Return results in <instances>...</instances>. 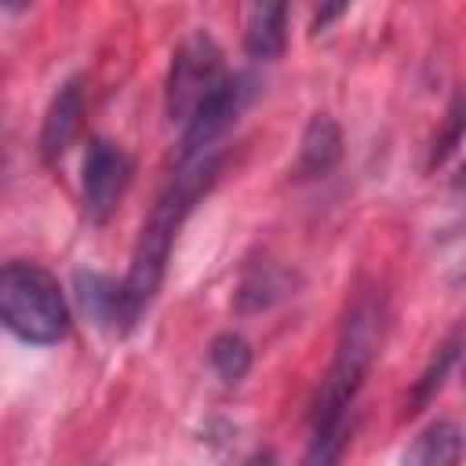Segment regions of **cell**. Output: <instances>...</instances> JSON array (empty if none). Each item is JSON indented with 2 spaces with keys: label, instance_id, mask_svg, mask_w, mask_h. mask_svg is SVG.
<instances>
[{
  "label": "cell",
  "instance_id": "cell-4",
  "mask_svg": "<svg viewBox=\"0 0 466 466\" xmlns=\"http://www.w3.org/2000/svg\"><path fill=\"white\" fill-rule=\"evenodd\" d=\"M226 62L218 44L211 40V33H189L167 66V80H164V109L171 120L186 124L193 116V109L226 80Z\"/></svg>",
  "mask_w": 466,
  "mask_h": 466
},
{
  "label": "cell",
  "instance_id": "cell-13",
  "mask_svg": "<svg viewBox=\"0 0 466 466\" xmlns=\"http://www.w3.org/2000/svg\"><path fill=\"white\" fill-rule=\"evenodd\" d=\"M455 357H459V331H451V335H448V342L437 350V357L430 360V368H426V371H422V379L415 382V390H411V411H419L426 400H433V397H437V390L444 386V375L451 371Z\"/></svg>",
  "mask_w": 466,
  "mask_h": 466
},
{
  "label": "cell",
  "instance_id": "cell-9",
  "mask_svg": "<svg viewBox=\"0 0 466 466\" xmlns=\"http://www.w3.org/2000/svg\"><path fill=\"white\" fill-rule=\"evenodd\" d=\"M288 44V7L284 4H258L248 15V29H244V51L255 62H273L280 58Z\"/></svg>",
  "mask_w": 466,
  "mask_h": 466
},
{
  "label": "cell",
  "instance_id": "cell-7",
  "mask_svg": "<svg viewBox=\"0 0 466 466\" xmlns=\"http://www.w3.org/2000/svg\"><path fill=\"white\" fill-rule=\"evenodd\" d=\"M80 124H84V84H80V76H73V80H66L55 91V98H51V106L44 113V124H40V157L44 160H58L73 146Z\"/></svg>",
  "mask_w": 466,
  "mask_h": 466
},
{
  "label": "cell",
  "instance_id": "cell-14",
  "mask_svg": "<svg viewBox=\"0 0 466 466\" xmlns=\"http://www.w3.org/2000/svg\"><path fill=\"white\" fill-rule=\"evenodd\" d=\"M459 138H462V106H459V98H455V106H451V113H448V131H444V135L437 138V146H433V164H444L448 153H455Z\"/></svg>",
  "mask_w": 466,
  "mask_h": 466
},
{
  "label": "cell",
  "instance_id": "cell-3",
  "mask_svg": "<svg viewBox=\"0 0 466 466\" xmlns=\"http://www.w3.org/2000/svg\"><path fill=\"white\" fill-rule=\"evenodd\" d=\"M0 328L25 346H55L69 331V302L62 284L40 262L0 266Z\"/></svg>",
  "mask_w": 466,
  "mask_h": 466
},
{
  "label": "cell",
  "instance_id": "cell-5",
  "mask_svg": "<svg viewBox=\"0 0 466 466\" xmlns=\"http://www.w3.org/2000/svg\"><path fill=\"white\" fill-rule=\"evenodd\" d=\"M131 171H135V164L116 142H109V138H91L87 142L80 197H84V215L91 222H106L116 211L120 197L127 193Z\"/></svg>",
  "mask_w": 466,
  "mask_h": 466
},
{
  "label": "cell",
  "instance_id": "cell-10",
  "mask_svg": "<svg viewBox=\"0 0 466 466\" xmlns=\"http://www.w3.org/2000/svg\"><path fill=\"white\" fill-rule=\"evenodd\" d=\"M291 273L280 269L277 262H258L244 273L240 280V291H237V309L240 313H255V309H266L273 306L277 299H284L291 291Z\"/></svg>",
  "mask_w": 466,
  "mask_h": 466
},
{
  "label": "cell",
  "instance_id": "cell-1",
  "mask_svg": "<svg viewBox=\"0 0 466 466\" xmlns=\"http://www.w3.org/2000/svg\"><path fill=\"white\" fill-rule=\"evenodd\" d=\"M379 342H382V302L375 295H360L342 320L335 360L317 390L302 466H339L342 462V451L353 433L350 415H353V404H357L364 379L375 364Z\"/></svg>",
  "mask_w": 466,
  "mask_h": 466
},
{
  "label": "cell",
  "instance_id": "cell-6",
  "mask_svg": "<svg viewBox=\"0 0 466 466\" xmlns=\"http://www.w3.org/2000/svg\"><path fill=\"white\" fill-rule=\"evenodd\" d=\"M244 102H248V80L229 73V76L193 109V116L182 124V160L200 157V153H211L215 142L229 131V124L237 120V113L244 109Z\"/></svg>",
  "mask_w": 466,
  "mask_h": 466
},
{
  "label": "cell",
  "instance_id": "cell-11",
  "mask_svg": "<svg viewBox=\"0 0 466 466\" xmlns=\"http://www.w3.org/2000/svg\"><path fill=\"white\" fill-rule=\"evenodd\" d=\"M462 451L459 441V426L455 422H433L426 433H419V441L408 451V466H455Z\"/></svg>",
  "mask_w": 466,
  "mask_h": 466
},
{
  "label": "cell",
  "instance_id": "cell-12",
  "mask_svg": "<svg viewBox=\"0 0 466 466\" xmlns=\"http://www.w3.org/2000/svg\"><path fill=\"white\" fill-rule=\"evenodd\" d=\"M208 360H211V368H215V375H218L222 382H240V379L248 375V368H251V346H248L244 335L222 331V335L211 339Z\"/></svg>",
  "mask_w": 466,
  "mask_h": 466
},
{
  "label": "cell",
  "instance_id": "cell-8",
  "mask_svg": "<svg viewBox=\"0 0 466 466\" xmlns=\"http://www.w3.org/2000/svg\"><path fill=\"white\" fill-rule=\"evenodd\" d=\"M342 160V127L331 113H313L302 138H299V157H295V175L299 178H320Z\"/></svg>",
  "mask_w": 466,
  "mask_h": 466
},
{
  "label": "cell",
  "instance_id": "cell-2",
  "mask_svg": "<svg viewBox=\"0 0 466 466\" xmlns=\"http://www.w3.org/2000/svg\"><path fill=\"white\" fill-rule=\"evenodd\" d=\"M218 167H222L218 149L200 153V157H189V160H178V171L171 175L167 189L157 197V204H153V211H149V218H146V226L138 233V244H135L127 277L116 284L113 331L135 328L142 320V313L149 309V302L157 299L160 280L167 273V258H171L175 237H178L182 222L189 218V211L197 208V200L215 186Z\"/></svg>",
  "mask_w": 466,
  "mask_h": 466
}]
</instances>
